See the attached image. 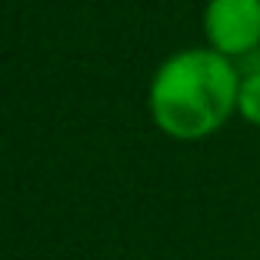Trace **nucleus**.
<instances>
[{"label": "nucleus", "mask_w": 260, "mask_h": 260, "mask_svg": "<svg viewBox=\"0 0 260 260\" xmlns=\"http://www.w3.org/2000/svg\"><path fill=\"white\" fill-rule=\"evenodd\" d=\"M240 74L217 50H180L150 80V117L174 140H204L237 114Z\"/></svg>", "instance_id": "1"}, {"label": "nucleus", "mask_w": 260, "mask_h": 260, "mask_svg": "<svg viewBox=\"0 0 260 260\" xmlns=\"http://www.w3.org/2000/svg\"><path fill=\"white\" fill-rule=\"evenodd\" d=\"M237 114L244 117L247 123L260 127V70H250V74L240 77V87H237Z\"/></svg>", "instance_id": "3"}, {"label": "nucleus", "mask_w": 260, "mask_h": 260, "mask_svg": "<svg viewBox=\"0 0 260 260\" xmlns=\"http://www.w3.org/2000/svg\"><path fill=\"white\" fill-rule=\"evenodd\" d=\"M204 34L217 54L250 57L260 50V0H207Z\"/></svg>", "instance_id": "2"}]
</instances>
